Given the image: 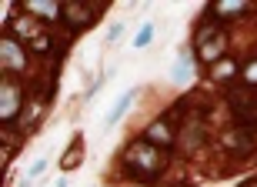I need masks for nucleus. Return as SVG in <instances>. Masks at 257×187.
<instances>
[{"label": "nucleus", "instance_id": "nucleus-1", "mask_svg": "<svg viewBox=\"0 0 257 187\" xmlns=\"http://www.w3.org/2000/svg\"><path fill=\"white\" fill-rule=\"evenodd\" d=\"M167 164H171V150L157 147V144H151V140H144V137L131 140L124 147V154H120V170L134 184H144V187L157 184L161 174L167 170Z\"/></svg>", "mask_w": 257, "mask_h": 187}, {"label": "nucleus", "instance_id": "nucleus-2", "mask_svg": "<svg viewBox=\"0 0 257 187\" xmlns=\"http://www.w3.org/2000/svg\"><path fill=\"white\" fill-rule=\"evenodd\" d=\"M224 101L230 107L234 124L257 134V87L244 84V80H234V84L224 87Z\"/></svg>", "mask_w": 257, "mask_h": 187}, {"label": "nucleus", "instance_id": "nucleus-3", "mask_svg": "<svg viewBox=\"0 0 257 187\" xmlns=\"http://www.w3.org/2000/svg\"><path fill=\"white\" fill-rule=\"evenodd\" d=\"M224 50H227V30L214 17H204L200 27L194 30V57L214 67L217 60H224Z\"/></svg>", "mask_w": 257, "mask_h": 187}, {"label": "nucleus", "instance_id": "nucleus-4", "mask_svg": "<svg viewBox=\"0 0 257 187\" xmlns=\"http://www.w3.org/2000/svg\"><path fill=\"white\" fill-rule=\"evenodd\" d=\"M107 4H84V0H64L60 7V24L67 27V34H80V30H90L100 20V10Z\"/></svg>", "mask_w": 257, "mask_h": 187}, {"label": "nucleus", "instance_id": "nucleus-5", "mask_svg": "<svg viewBox=\"0 0 257 187\" xmlns=\"http://www.w3.org/2000/svg\"><path fill=\"white\" fill-rule=\"evenodd\" d=\"M220 147L227 150L230 157H254L257 154V134L247 131V127H237V124H230L224 137H220Z\"/></svg>", "mask_w": 257, "mask_h": 187}, {"label": "nucleus", "instance_id": "nucleus-6", "mask_svg": "<svg viewBox=\"0 0 257 187\" xmlns=\"http://www.w3.org/2000/svg\"><path fill=\"white\" fill-rule=\"evenodd\" d=\"M20 107H24V90L17 80H10L4 74V80H0V121H4V127H14V121L20 117Z\"/></svg>", "mask_w": 257, "mask_h": 187}, {"label": "nucleus", "instance_id": "nucleus-7", "mask_svg": "<svg viewBox=\"0 0 257 187\" xmlns=\"http://www.w3.org/2000/svg\"><path fill=\"white\" fill-rule=\"evenodd\" d=\"M204 140H207V127H204V121H200L197 114H191L177 127V144L174 147H181L184 154H194L197 147H204Z\"/></svg>", "mask_w": 257, "mask_h": 187}, {"label": "nucleus", "instance_id": "nucleus-8", "mask_svg": "<svg viewBox=\"0 0 257 187\" xmlns=\"http://www.w3.org/2000/svg\"><path fill=\"white\" fill-rule=\"evenodd\" d=\"M141 137L151 140V144H157V147H164V150H171L174 144H177V124L164 114V117H157V121L147 124V131H144Z\"/></svg>", "mask_w": 257, "mask_h": 187}, {"label": "nucleus", "instance_id": "nucleus-9", "mask_svg": "<svg viewBox=\"0 0 257 187\" xmlns=\"http://www.w3.org/2000/svg\"><path fill=\"white\" fill-rule=\"evenodd\" d=\"M250 10H254V4H247V0H214V4H207V17H214L217 24H224V20L244 17V14H250Z\"/></svg>", "mask_w": 257, "mask_h": 187}, {"label": "nucleus", "instance_id": "nucleus-10", "mask_svg": "<svg viewBox=\"0 0 257 187\" xmlns=\"http://www.w3.org/2000/svg\"><path fill=\"white\" fill-rule=\"evenodd\" d=\"M0 57H4V70H10V74H24L27 70V54H24L20 40L7 37V34L0 40Z\"/></svg>", "mask_w": 257, "mask_h": 187}, {"label": "nucleus", "instance_id": "nucleus-11", "mask_svg": "<svg viewBox=\"0 0 257 187\" xmlns=\"http://www.w3.org/2000/svg\"><path fill=\"white\" fill-rule=\"evenodd\" d=\"M60 7L64 4L57 0H24L20 4V10H27V17L34 20H60Z\"/></svg>", "mask_w": 257, "mask_h": 187}, {"label": "nucleus", "instance_id": "nucleus-12", "mask_svg": "<svg viewBox=\"0 0 257 187\" xmlns=\"http://www.w3.org/2000/svg\"><path fill=\"white\" fill-rule=\"evenodd\" d=\"M80 164H84V137L77 134V137L70 140V147L60 154V170H64V174H70V170H77Z\"/></svg>", "mask_w": 257, "mask_h": 187}, {"label": "nucleus", "instance_id": "nucleus-13", "mask_svg": "<svg viewBox=\"0 0 257 187\" xmlns=\"http://www.w3.org/2000/svg\"><path fill=\"white\" fill-rule=\"evenodd\" d=\"M210 77L227 87V84H234V80H240V64H237V60H230V57H224V60H217V64H214Z\"/></svg>", "mask_w": 257, "mask_h": 187}, {"label": "nucleus", "instance_id": "nucleus-14", "mask_svg": "<svg viewBox=\"0 0 257 187\" xmlns=\"http://www.w3.org/2000/svg\"><path fill=\"white\" fill-rule=\"evenodd\" d=\"M134 94H137V87H131L127 94H120V101H117L114 107L107 111V117H104V134H107V131H114V124H117V121H120V117L127 114V107L134 104Z\"/></svg>", "mask_w": 257, "mask_h": 187}, {"label": "nucleus", "instance_id": "nucleus-15", "mask_svg": "<svg viewBox=\"0 0 257 187\" xmlns=\"http://www.w3.org/2000/svg\"><path fill=\"white\" fill-rule=\"evenodd\" d=\"M191 77H194V54H191V50H184L181 60H177V67L171 70V80H174V84H187Z\"/></svg>", "mask_w": 257, "mask_h": 187}, {"label": "nucleus", "instance_id": "nucleus-16", "mask_svg": "<svg viewBox=\"0 0 257 187\" xmlns=\"http://www.w3.org/2000/svg\"><path fill=\"white\" fill-rule=\"evenodd\" d=\"M27 50H34V54H54V50H57V44H54V37H50V34H37L34 40H27Z\"/></svg>", "mask_w": 257, "mask_h": 187}, {"label": "nucleus", "instance_id": "nucleus-17", "mask_svg": "<svg viewBox=\"0 0 257 187\" xmlns=\"http://www.w3.org/2000/svg\"><path fill=\"white\" fill-rule=\"evenodd\" d=\"M151 40H154V24L147 20V24L137 30V37H134V47H151Z\"/></svg>", "mask_w": 257, "mask_h": 187}, {"label": "nucleus", "instance_id": "nucleus-18", "mask_svg": "<svg viewBox=\"0 0 257 187\" xmlns=\"http://www.w3.org/2000/svg\"><path fill=\"white\" fill-rule=\"evenodd\" d=\"M240 80H244V84H250V87H257V57L250 60V64L240 67Z\"/></svg>", "mask_w": 257, "mask_h": 187}, {"label": "nucleus", "instance_id": "nucleus-19", "mask_svg": "<svg viewBox=\"0 0 257 187\" xmlns=\"http://www.w3.org/2000/svg\"><path fill=\"white\" fill-rule=\"evenodd\" d=\"M44 167H47V160L40 157V160H34V167H30V180H37L40 174H44Z\"/></svg>", "mask_w": 257, "mask_h": 187}, {"label": "nucleus", "instance_id": "nucleus-20", "mask_svg": "<svg viewBox=\"0 0 257 187\" xmlns=\"http://www.w3.org/2000/svg\"><path fill=\"white\" fill-rule=\"evenodd\" d=\"M120 37H124V24H114V27H110V34H107V40H110V44H117Z\"/></svg>", "mask_w": 257, "mask_h": 187}, {"label": "nucleus", "instance_id": "nucleus-21", "mask_svg": "<svg viewBox=\"0 0 257 187\" xmlns=\"http://www.w3.org/2000/svg\"><path fill=\"white\" fill-rule=\"evenodd\" d=\"M240 187H257V180H244V184H240Z\"/></svg>", "mask_w": 257, "mask_h": 187}]
</instances>
